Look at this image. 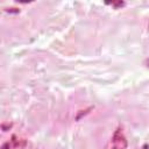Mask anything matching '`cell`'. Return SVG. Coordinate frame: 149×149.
<instances>
[{
    "mask_svg": "<svg viewBox=\"0 0 149 149\" xmlns=\"http://www.w3.org/2000/svg\"><path fill=\"white\" fill-rule=\"evenodd\" d=\"M127 146L126 140L120 130H116L113 137V149H125Z\"/></svg>",
    "mask_w": 149,
    "mask_h": 149,
    "instance_id": "obj_1",
    "label": "cell"
}]
</instances>
